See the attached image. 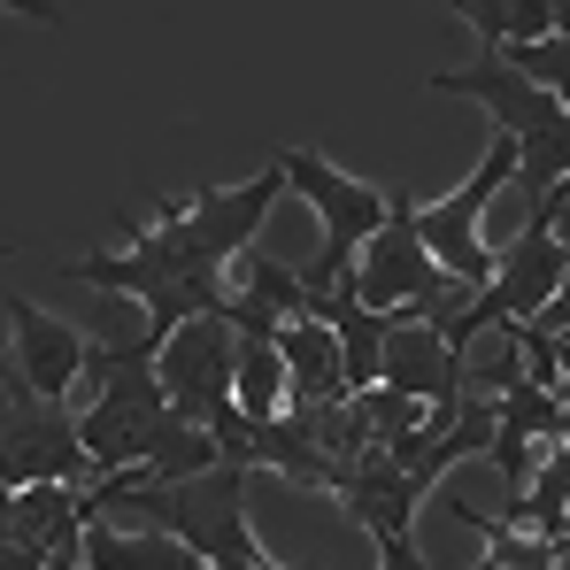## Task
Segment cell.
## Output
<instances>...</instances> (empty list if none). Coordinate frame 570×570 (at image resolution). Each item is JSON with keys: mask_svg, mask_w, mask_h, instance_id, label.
Listing matches in <instances>:
<instances>
[{"mask_svg": "<svg viewBox=\"0 0 570 570\" xmlns=\"http://www.w3.org/2000/svg\"><path fill=\"white\" fill-rule=\"evenodd\" d=\"M271 570H278V563H271Z\"/></svg>", "mask_w": 570, "mask_h": 570, "instance_id": "obj_19", "label": "cell"}, {"mask_svg": "<svg viewBox=\"0 0 570 570\" xmlns=\"http://www.w3.org/2000/svg\"><path fill=\"white\" fill-rule=\"evenodd\" d=\"M385 385H393V393H409V401H424V409H432V424H455V416H463V401H471V363H463L432 324L393 316V340H385Z\"/></svg>", "mask_w": 570, "mask_h": 570, "instance_id": "obj_6", "label": "cell"}, {"mask_svg": "<svg viewBox=\"0 0 570 570\" xmlns=\"http://www.w3.org/2000/svg\"><path fill=\"white\" fill-rule=\"evenodd\" d=\"M94 455H86V432L62 401H39L31 379L0 371V485L23 493V485H94Z\"/></svg>", "mask_w": 570, "mask_h": 570, "instance_id": "obj_3", "label": "cell"}, {"mask_svg": "<svg viewBox=\"0 0 570 570\" xmlns=\"http://www.w3.org/2000/svg\"><path fill=\"white\" fill-rule=\"evenodd\" d=\"M247 301H263L271 316H285V324L308 316V285H301V271H293V263H271L263 247L247 255Z\"/></svg>", "mask_w": 570, "mask_h": 570, "instance_id": "obj_14", "label": "cell"}, {"mask_svg": "<svg viewBox=\"0 0 570 570\" xmlns=\"http://www.w3.org/2000/svg\"><path fill=\"white\" fill-rule=\"evenodd\" d=\"M556 363H563V393H570V332H556Z\"/></svg>", "mask_w": 570, "mask_h": 570, "instance_id": "obj_16", "label": "cell"}, {"mask_svg": "<svg viewBox=\"0 0 570 570\" xmlns=\"http://www.w3.org/2000/svg\"><path fill=\"white\" fill-rule=\"evenodd\" d=\"M448 509H455V524H463V532L485 540V556H478L471 570H563V548H556V540H532V532H517V524L485 517V509H471L463 493H455Z\"/></svg>", "mask_w": 570, "mask_h": 570, "instance_id": "obj_13", "label": "cell"}, {"mask_svg": "<svg viewBox=\"0 0 570 570\" xmlns=\"http://www.w3.org/2000/svg\"><path fill=\"white\" fill-rule=\"evenodd\" d=\"M440 285H448V271L432 263V247L416 232V200L393 193V224H385L379 239L363 247V263H355V301L379 308V316H416L424 301H440Z\"/></svg>", "mask_w": 570, "mask_h": 570, "instance_id": "obj_5", "label": "cell"}, {"mask_svg": "<svg viewBox=\"0 0 570 570\" xmlns=\"http://www.w3.org/2000/svg\"><path fill=\"white\" fill-rule=\"evenodd\" d=\"M563 548H570V532H563Z\"/></svg>", "mask_w": 570, "mask_h": 570, "instance_id": "obj_18", "label": "cell"}, {"mask_svg": "<svg viewBox=\"0 0 570 570\" xmlns=\"http://www.w3.org/2000/svg\"><path fill=\"white\" fill-rule=\"evenodd\" d=\"M332 493H340V509L371 532V540H401L409 524H416V501H424V485L401 471L393 455H355V463H340V478H332Z\"/></svg>", "mask_w": 570, "mask_h": 570, "instance_id": "obj_8", "label": "cell"}, {"mask_svg": "<svg viewBox=\"0 0 570 570\" xmlns=\"http://www.w3.org/2000/svg\"><path fill=\"white\" fill-rule=\"evenodd\" d=\"M247 478L255 471H239V463H224V471H208V478H186V485H147V471H116V478L86 485V509L94 517L116 509V517L147 524V532H170L208 570H271L255 524H247Z\"/></svg>", "mask_w": 570, "mask_h": 570, "instance_id": "obj_1", "label": "cell"}, {"mask_svg": "<svg viewBox=\"0 0 570 570\" xmlns=\"http://www.w3.org/2000/svg\"><path fill=\"white\" fill-rule=\"evenodd\" d=\"M0 570H55V556H47V548H16V540H8V548H0Z\"/></svg>", "mask_w": 570, "mask_h": 570, "instance_id": "obj_15", "label": "cell"}, {"mask_svg": "<svg viewBox=\"0 0 570 570\" xmlns=\"http://www.w3.org/2000/svg\"><path fill=\"white\" fill-rule=\"evenodd\" d=\"M308 316L340 332V355H347V385H355V393L385 385V340H393V316L363 308L355 285H340V293H308Z\"/></svg>", "mask_w": 570, "mask_h": 570, "instance_id": "obj_10", "label": "cell"}, {"mask_svg": "<svg viewBox=\"0 0 570 570\" xmlns=\"http://www.w3.org/2000/svg\"><path fill=\"white\" fill-rule=\"evenodd\" d=\"M86 570H208L200 556H193L186 540H170V532H116V524H100L86 532Z\"/></svg>", "mask_w": 570, "mask_h": 570, "instance_id": "obj_11", "label": "cell"}, {"mask_svg": "<svg viewBox=\"0 0 570 570\" xmlns=\"http://www.w3.org/2000/svg\"><path fill=\"white\" fill-rule=\"evenodd\" d=\"M563 448H570V393H563Z\"/></svg>", "mask_w": 570, "mask_h": 570, "instance_id": "obj_17", "label": "cell"}, {"mask_svg": "<svg viewBox=\"0 0 570 570\" xmlns=\"http://www.w3.org/2000/svg\"><path fill=\"white\" fill-rule=\"evenodd\" d=\"M278 163H285V178H293V193H308V208H316V224H324V247H316V263L301 271V285H308V293H340V278L363 263V247L393 224V193L332 170L316 147H285Z\"/></svg>", "mask_w": 570, "mask_h": 570, "instance_id": "obj_2", "label": "cell"}, {"mask_svg": "<svg viewBox=\"0 0 570 570\" xmlns=\"http://www.w3.org/2000/svg\"><path fill=\"white\" fill-rule=\"evenodd\" d=\"M163 393L193 424H216L224 409H239V324L232 316H193L178 340L163 347Z\"/></svg>", "mask_w": 570, "mask_h": 570, "instance_id": "obj_4", "label": "cell"}, {"mask_svg": "<svg viewBox=\"0 0 570 570\" xmlns=\"http://www.w3.org/2000/svg\"><path fill=\"white\" fill-rule=\"evenodd\" d=\"M8 332H16L8 371H16V379H31L39 401H70V385L94 371V340H86L78 324H62V316L31 308L23 293H8Z\"/></svg>", "mask_w": 570, "mask_h": 570, "instance_id": "obj_7", "label": "cell"}, {"mask_svg": "<svg viewBox=\"0 0 570 570\" xmlns=\"http://www.w3.org/2000/svg\"><path fill=\"white\" fill-rule=\"evenodd\" d=\"M455 16L485 39V55H517L556 39V0H455Z\"/></svg>", "mask_w": 570, "mask_h": 570, "instance_id": "obj_12", "label": "cell"}, {"mask_svg": "<svg viewBox=\"0 0 570 570\" xmlns=\"http://www.w3.org/2000/svg\"><path fill=\"white\" fill-rule=\"evenodd\" d=\"M278 347H285V371H293V409H340V401H355L347 355H340V332L332 324L293 316L278 332Z\"/></svg>", "mask_w": 570, "mask_h": 570, "instance_id": "obj_9", "label": "cell"}]
</instances>
